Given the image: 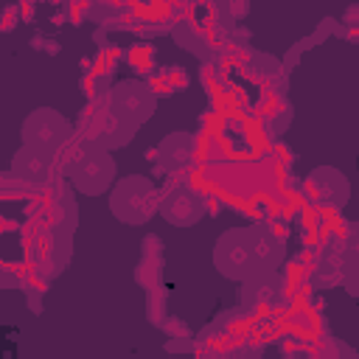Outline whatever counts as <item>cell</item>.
<instances>
[{"mask_svg":"<svg viewBox=\"0 0 359 359\" xmlns=\"http://www.w3.org/2000/svg\"><path fill=\"white\" fill-rule=\"evenodd\" d=\"M213 266L227 280L244 283L255 275V261H252L247 227H227L224 233H219V238L213 244Z\"/></svg>","mask_w":359,"mask_h":359,"instance_id":"277c9868","label":"cell"},{"mask_svg":"<svg viewBox=\"0 0 359 359\" xmlns=\"http://www.w3.org/2000/svg\"><path fill=\"white\" fill-rule=\"evenodd\" d=\"M306 188L311 194V199L323 208H345L348 199H351V182L348 177L334 168V165H317L309 177H306Z\"/></svg>","mask_w":359,"mask_h":359,"instance_id":"8992f818","label":"cell"},{"mask_svg":"<svg viewBox=\"0 0 359 359\" xmlns=\"http://www.w3.org/2000/svg\"><path fill=\"white\" fill-rule=\"evenodd\" d=\"M107 109L121 121L126 123L129 129H140L157 109V93L140 81V79H123L118 81L109 93H107Z\"/></svg>","mask_w":359,"mask_h":359,"instance_id":"3957f363","label":"cell"},{"mask_svg":"<svg viewBox=\"0 0 359 359\" xmlns=\"http://www.w3.org/2000/svg\"><path fill=\"white\" fill-rule=\"evenodd\" d=\"M11 171L25 182H42V180H48V171H50V154L22 146L11 157Z\"/></svg>","mask_w":359,"mask_h":359,"instance_id":"30bf717a","label":"cell"},{"mask_svg":"<svg viewBox=\"0 0 359 359\" xmlns=\"http://www.w3.org/2000/svg\"><path fill=\"white\" fill-rule=\"evenodd\" d=\"M309 359H359V353H356V351H353V348H351L345 339L331 337V339L320 342Z\"/></svg>","mask_w":359,"mask_h":359,"instance_id":"7c38bea8","label":"cell"},{"mask_svg":"<svg viewBox=\"0 0 359 359\" xmlns=\"http://www.w3.org/2000/svg\"><path fill=\"white\" fill-rule=\"evenodd\" d=\"M247 233H250L255 275L278 272V266L283 264V255H286V241H283V236H280L272 224H266V222L247 224Z\"/></svg>","mask_w":359,"mask_h":359,"instance_id":"ba28073f","label":"cell"},{"mask_svg":"<svg viewBox=\"0 0 359 359\" xmlns=\"http://www.w3.org/2000/svg\"><path fill=\"white\" fill-rule=\"evenodd\" d=\"M70 132H73L70 121L62 112L50 109V107H39V109L28 112L25 121H22V126H20L22 146L36 149V151L50 154V157L67 143Z\"/></svg>","mask_w":359,"mask_h":359,"instance_id":"5b68a950","label":"cell"},{"mask_svg":"<svg viewBox=\"0 0 359 359\" xmlns=\"http://www.w3.org/2000/svg\"><path fill=\"white\" fill-rule=\"evenodd\" d=\"M109 210L123 224H132V227L146 224L160 210V196L154 182L143 174H129L118 180L109 191Z\"/></svg>","mask_w":359,"mask_h":359,"instance_id":"7a4b0ae2","label":"cell"},{"mask_svg":"<svg viewBox=\"0 0 359 359\" xmlns=\"http://www.w3.org/2000/svg\"><path fill=\"white\" fill-rule=\"evenodd\" d=\"M342 286L359 297V244H345V258H342Z\"/></svg>","mask_w":359,"mask_h":359,"instance_id":"8fae6325","label":"cell"},{"mask_svg":"<svg viewBox=\"0 0 359 359\" xmlns=\"http://www.w3.org/2000/svg\"><path fill=\"white\" fill-rule=\"evenodd\" d=\"M67 180L73 182L76 191L87 196H101L104 191H112V185L118 182L112 151H107L93 140L81 143L76 154L67 160Z\"/></svg>","mask_w":359,"mask_h":359,"instance_id":"6da1fadb","label":"cell"},{"mask_svg":"<svg viewBox=\"0 0 359 359\" xmlns=\"http://www.w3.org/2000/svg\"><path fill=\"white\" fill-rule=\"evenodd\" d=\"M194 149H196V143L188 132H171L157 143V163L165 171H182L191 165Z\"/></svg>","mask_w":359,"mask_h":359,"instance_id":"9c48e42d","label":"cell"},{"mask_svg":"<svg viewBox=\"0 0 359 359\" xmlns=\"http://www.w3.org/2000/svg\"><path fill=\"white\" fill-rule=\"evenodd\" d=\"M160 216L174 227H194L205 216V199L188 185H174L160 196Z\"/></svg>","mask_w":359,"mask_h":359,"instance_id":"52a82bcc","label":"cell"}]
</instances>
